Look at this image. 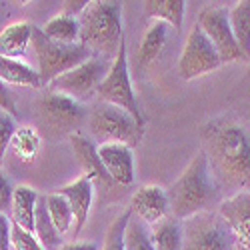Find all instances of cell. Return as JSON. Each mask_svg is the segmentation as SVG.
<instances>
[{
  "label": "cell",
  "mask_w": 250,
  "mask_h": 250,
  "mask_svg": "<svg viewBox=\"0 0 250 250\" xmlns=\"http://www.w3.org/2000/svg\"><path fill=\"white\" fill-rule=\"evenodd\" d=\"M200 142L216 182L250 192V132L238 122L218 118L200 128Z\"/></svg>",
  "instance_id": "6da1fadb"
},
{
  "label": "cell",
  "mask_w": 250,
  "mask_h": 250,
  "mask_svg": "<svg viewBox=\"0 0 250 250\" xmlns=\"http://www.w3.org/2000/svg\"><path fill=\"white\" fill-rule=\"evenodd\" d=\"M166 194L170 202V216L180 222L210 210L220 194V184L216 182L202 150L192 158Z\"/></svg>",
  "instance_id": "7a4b0ae2"
},
{
  "label": "cell",
  "mask_w": 250,
  "mask_h": 250,
  "mask_svg": "<svg viewBox=\"0 0 250 250\" xmlns=\"http://www.w3.org/2000/svg\"><path fill=\"white\" fill-rule=\"evenodd\" d=\"M80 22V38L90 56L114 60L122 42H124V26H122V4L94 0L88 2L86 10L78 16Z\"/></svg>",
  "instance_id": "3957f363"
},
{
  "label": "cell",
  "mask_w": 250,
  "mask_h": 250,
  "mask_svg": "<svg viewBox=\"0 0 250 250\" xmlns=\"http://www.w3.org/2000/svg\"><path fill=\"white\" fill-rule=\"evenodd\" d=\"M86 128L90 132V140L100 144H126L136 148L142 142L144 124L134 120L126 110L108 102L96 100L86 118Z\"/></svg>",
  "instance_id": "277c9868"
},
{
  "label": "cell",
  "mask_w": 250,
  "mask_h": 250,
  "mask_svg": "<svg viewBox=\"0 0 250 250\" xmlns=\"http://www.w3.org/2000/svg\"><path fill=\"white\" fill-rule=\"evenodd\" d=\"M88 106L64 94L46 90L38 102V124L46 140H62L80 132L86 124Z\"/></svg>",
  "instance_id": "5b68a950"
},
{
  "label": "cell",
  "mask_w": 250,
  "mask_h": 250,
  "mask_svg": "<svg viewBox=\"0 0 250 250\" xmlns=\"http://www.w3.org/2000/svg\"><path fill=\"white\" fill-rule=\"evenodd\" d=\"M30 46L36 58V70L40 74L44 88L60 74H64L76 68L78 64H82V62H86L88 58H92L90 52L82 44L66 46V44L54 42L52 38H48L42 32V28H36V26H32Z\"/></svg>",
  "instance_id": "8992f818"
},
{
  "label": "cell",
  "mask_w": 250,
  "mask_h": 250,
  "mask_svg": "<svg viewBox=\"0 0 250 250\" xmlns=\"http://www.w3.org/2000/svg\"><path fill=\"white\" fill-rule=\"evenodd\" d=\"M110 66H112V60L92 56L86 62L78 64L76 68L54 78L46 86V90L64 94V96H68L80 104H86L96 96L102 80L110 72Z\"/></svg>",
  "instance_id": "52a82bcc"
},
{
  "label": "cell",
  "mask_w": 250,
  "mask_h": 250,
  "mask_svg": "<svg viewBox=\"0 0 250 250\" xmlns=\"http://www.w3.org/2000/svg\"><path fill=\"white\" fill-rule=\"evenodd\" d=\"M182 250H236V240L218 212H202L182 222Z\"/></svg>",
  "instance_id": "ba28073f"
},
{
  "label": "cell",
  "mask_w": 250,
  "mask_h": 250,
  "mask_svg": "<svg viewBox=\"0 0 250 250\" xmlns=\"http://www.w3.org/2000/svg\"><path fill=\"white\" fill-rule=\"evenodd\" d=\"M96 98L100 102H108L114 106H120L122 110H126L134 120L144 124L138 100L132 90V82H130V72H128V56H126V42H122L116 58L112 60L110 72L106 78L102 80V84L96 92Z\"/></svg>",
  "instance_id": "9c48e42d"
},
{
  "label": "cell",
  "mask_w": 250,
  "mask_h": 250,
  "mask_svg": "<svg viewBox=\"0 0 250 250\" xmlns=\"http://www.w3.org/2000/svg\"><path fill=\"white\" fill-rule=\"evenodd\" d=\"M228 10L226 6H206L200 10L196 26L206 34V38L212 42V46L216 48L222 64L224 62H238V60H246V56L242 54L232 26H230V18H228Z\"/></svg>",
  "instance_id": "30bf717a"
},
{
  "label": "cell",
  "mask_w": 250,
  "mask_h": 250,
  "mask_svg": "<svg viewBox=\"0 0 250 250\" xmlns=\"http://www.w3.org/2000/svg\"><path fill=\"white\" fill-rule=\"evenodd\" d=\"M222 66V60L212 46V42L206 38V34L194 24L188 32V38L184 42L182 54L178 58V74L184 80H192L204 76L208 72H214Z\"/></svg>",
  "instance_id": "8fae6325"
},
{
  "label": "cell",
  "mask_w": 250,
  "mask_h": 250,
  "mask_svg": "<svg viewBox=\"0 0 250 250\" xmlns=\"http://www.w3.org/2000/svg\"><path fill=\"white\" fill-rule=\"evenodd\" d=\"M218 214L228 224L236 246L250 248V192H234L218 204Z\"/></svg>",
  "instance_id": "7c38bea8"
},
{
  "label": "cell",
  "mask_w": 250,
  "mask_h": 250,
  "mask_svg": "<svg viewBox=\"0 0 250 250\" xmlns=\"http://www.w3.org/2000/svg\"><path fill=\"white\" fill-rule=\"evenodd\" d=\"M130 210L136 218H140L146 226H154L166 216H170L168 194L160 186H142L130 200Z\"/></svg>",
  "instance_id": "4fadbf2b"
},
{
  "label": "cell",
  "mask_w": 250,
  "mask_h": 250,
  "mask_svg": "<svg viewBox=\"0 0 250 250\" xmlns=\"http://www.w3.org/2000/svg\"><path fill=\"white\" fill-rule=\"evenodd\" d=\"M98 156L110 180L118 186H130L134 182V154L126 144H100Z\"/></svg>",
  "instance_id": "5bb4252c"
},
{
  "label": "cell",
  "mask_w": 250,
  "mask_h": 250,
  "mask_svg": "<svg viewBox=\"0 0 250 250\" xmlns=\"http://www.w3.org/2000/svg\"><path fill=\"white\" fill-rule=\"evenodd\" d=\"M58 194H62L70 208H72V216H74V236L84 228L90 208H92V200H94V182L88 176H80L78 180H74L72 184L62 186L60 190H56Z\"/></svg>",
  "instance_id": "9a60e30c"
},
{
  "label": "cell",
  "mask_w": 250,
  "mask_h": 250,
  "mask_svg": "<svg viewBox=\"0 0 250 250\" xmlns=\"http://www.w3.org/2000/svg\"><path fill=\"white\" fill-rule=\"evenodd\" d=\"M68 140L72 144V150H74V156H76L78 164L82 166V170H84V176H88L92 182H102L106 188H112L114 182L110 180L108 172L104 170L102 160L98 156V146L96 144L82 132L72 134Z\"/></svg>",
  "instance_id": "2e32d148"
},
{
  "label": "cell",
  "mask_w": 250,
  "mask_h": 250,
  "mask_svg": "<svg viewBox=\"0 0 250 250\" xmlns=\"http://www.w3.org/2000/svg\"><path fill=\"white\" fill-rule=\"evenodd\" d=\"M0 80L10 86H26V88H44L40 74L34 66L24 60H14L0 56Z\"/></svg>",
  "instance_id": "e0dca14e"
},
{
  "label": "cell",
  "mask_w": 250,
  "mask_h": 250,
  "mask_svg": "<svg viewBox=\"0 0 250 250\" xmlns=\"http://www.w3.org/2000/svg\"><path fill=\"white\" fill-rule=\"evenodd\" d=\"M32 24L30 22H14L0 32V56L22 60L30 46Z\"/></svg>",
  "instance_id": "ac0fdd59"
},
{
  "label": "cell",
  "mask_w": 250,
  "mask_h": 250,
  "mask_svg": "<svg viewBox=\"0 0 250 250\" xmlns=\"http://www.w3.org/2000/svg\"><path fill=\"white\" fill-rule=\"evenodd\" d=\"M38 194L30 186H14L12 206H10V220L12 224L34 232V212H36Z\"/></svg>",
  "instance_id": "d6986e66"
},
{
  "label": "cell",
  "mask_w": 250,
  "mask_h": 250,
  "mask_svg": "<svg viewBox=\"0 0 250 250\" xmlns=\"http://www.w3.org/2000/svg\"><path fill=\"white\" fill-rule=\"evenodd\" d=\"M168 34H170V26L168 24H164V22H152L148 26V30L144 32L142 36V42L138 46V56H136V62H138V66L144 70V68H148L152 62H156V58L160 56L164 44H166V40H168Z\"/></svg>",
  "instance_id": "ffe728a7"
},
{
  "label": "cell",
  "mask_w": 250,
  "mask_h": 250,
  "mask_svg": "<svg viewBox=\"0 0 250 250\" xmlns=\"http://www.w3.org/2000/svg\"><path fill=\"white\" fill-rule=\"evenodd\" d=\"M34 236L42 244L44 250H60L64 246V236H62L54 222L50 220L48 208H46V196H38L36 212H34Z\"/></svg>",
  "instance_id": "44dd1931"
},
{
  "label": "cell",
  "mask_w": 250,
  "mask_h": 250,
  "mask_svg": "<svg viewBox=\"0 0 250 250\" xmlns=\"http://www.w3.org/2000/svg\"><path fill=\"white\" fill-rule=\"evenodd\" d=\"M184 0H146L144 2V16L154 18V22H164L174 30L182 28L184 22Z\"/></svg>",
  "instance_id": "7402d4cb"
},
{
  "label": "cell",
  "mask_w": 250,
  "mask_h": 250,
  "mask_svg": "<svg viewBox=\"0 0 250 250\" xmlns=\"http://www.w3.org/2000/svg\"><path fill=\"white\" fill-rule=\"evenodd\" d=\"M150 236L154 250H182L184 242V230L182 222L174 216H166L158 224L150 226Z\"/></svg>",
  "instance_id": "603a6c76"
},
{
  "label": "cell",
  "mask_w": 250,
  "mask_h": 250,
  "mask_svg": "<svg viewBox=\"0 0 250 250\" xmlns=\"http://www.w3.org/2000/svg\"><path fill=\"white\" fill-rule=\"evenodd\" d=\"M42 32L48 38H52L54 42L72 46V44H78L80 22H78V18H72V16H66V14L60 12V14L52 16L48 22L42 26Z\"/></svg>",
  "instance_id": "cb8c5ba5"
},
{
  "label": "cell",
  "mask_w": 250,
  "mask_h": 250,
  "mask_svg": "<svg viewBox=\"0 0 250 250\" xmlns=\"http://www.w3.org/2000/svg\"><path fill=\"white\" fill-rule=\"evenodd\" d=\"M228 18L242 54L246 60H250V0H240L238 4H234L228 10Z\"/></svg>",
  "instance_id": "d4e9b609"
},
{
  "label": "cell",
  "mask_w": 250,
  "mask_h": 250,
  "mask_svg": "<svg viewBox=\"0 0 250 250\" xmlns=\"http://www.w3.org/2000/svg\"><path fill=\"white\" fill-rule=\"evenodd\" d=\"M46 208H48L50 220L54 222L56 230L62 236L68 234L74 228V216H72V208H70L68 200L62 194H58V192L46 194Z\"/></svg>",
  "instance_id": "484cf974"
},
{
  "label": "cell",
  "mask_w": 250,
  "mask_h": 250,
  "mask_svg": "<svg viewBox=\"0 0 250 250\" xmlns=\"http://www.w3.org/2000/svg\"><path fill=\"white\" fill-rule=\"evenodd\" d=\"M38 144H40V134L32 126H22L16 128L10 148L22 162H30L38 152Z\"/></svg>",
  "instance_id": "4316f807"
},
{
  "label": "cell",
  "mask_w": 250,
  "mask_h": 250,
  "mask_svg": "<svg viewBox=\"0 0 250 250\" xmlns=\"http://www.w3.org/2000/svg\"><path fill=\"white\" fill-rule=\"evenodd\" d=\"M124 246L126 250H154L150 228L144 224L140 218L132 214L126 226V234H124Z\"/></svg>",
  "instance_id": "83f0119b"
},
{
  "label": "cell",
  "mask_w": 250,
  "mask_h": 250,
  "mask_svg": "<svg viewBox=\"0 0 250 250\" xmlns=\"http://www.w3.org/2000/svg\"><path fill=\"white\" fill-rule=\"evenodd\" d=\"M132 218V210L128 208L126 212H122L106 230V238H104V246L102 250H126L124 246V234H126V226L128 220Z\"/></svg>",
  "instance_id": "f1b7e54d"
},
{
  "label": "cell",
  "mask_w": 250,
  "mask_h": 250,
  "mask_svg": "<svg viewBox=\"0 0 250 250\" xmlns=\"http://www.w3.org/2000/svg\"><path fill=\"white\" fill-rule=\"evenodd\" d=\"M16 122L10 114L6 112H0V166H2L4 162V154L10 146V142H12V136L16 132Z\"/></svg>",
  "instance_id": "f546056e"
},
{
  "label": "cell",
  "mask_w": 250,
  "mask_h": 250,
  "mask_svg": "<svg viewBox=\"0 0 250 250\" xmlns=\"http://www.w3.org/2000/svg\"><path fill=\"white\" fill-rule=\"evenodd\" d=\"M12 250H44V248L34 236V232H28L24 228L12 224Z\"/></svg>",
  "instance_id": "4dcf8cb0"
},
{
  "label": "cell",
  "mask_w": 250,
  "mask_h": 250,
  "mask_svg": "<svg viewBox=\"0 0 250 250\" xmlns=\"http://www.w3.org/2000/svg\"><path fill=\"white\" fill-rule=\"evenodd\" d=\"M12 194H14V186L6 178V174L0 170V214L10 212L12 206Z\"/></svg>",
  "instance_id": "1f68e13d"
},
{
  "label": "cell",
  "mask_w": 250,
  "mask_h": 250,
  "mask_svg": "<svg viewBox=\"0 0 250 250\" xmlns=\"http://www.w3.org/2000/svg\"><path fill=\"white\" fill-rule=\"evenodd\" d=\"M12 248V220L8 214H0V250Z\"/></svg>",
  "instance_id": "d6a6232c"
},
{
  "label": "cell",
  "mask_w": 250,
  "mask_h": 250,
  "mask_svg": "<svg viewBox=\"0 0 250 250\" xmlns=\"http://www.w3.org/2000/svg\"><path fill=\"white\" fill-rule=\"evenodd\" d=\"M0 112H6V114H10L12 118H16V104H14V100H12V96H10V92H8V88H6V84L2 80H0Z\"/></svg>",
  "instance_id": "836d02e7"
},
{
  "label": "cell",
  "mask_w": 250,
  "mask_h": 250,
  "mask_svg": "<svg viewBox=\"0 0 250 250\" xmlns=\"http://www.w3.org/2000/svg\"><path fill=\"white\" fill-rule=\"evenodd\" d=\"M86 6H88L86 0H68V2H62V14L78 18L82 12L86 10Z\"/></svg>",
  "instance_id": "e575fe53"
},
{
  "label": "cell",
  "mask_w": 250,
  "mask_h": 250,
  "mask_svg": "<svg viewBox=\"0 0 250 250\" xmlns=\"http://www.w3.org/2000/svg\"><path fill=\"white\" fill-rule=\"evenodd\" d=\"M60 250H98V244L86 242V240H72V242H66Z\"/></svg>",
  "instance_id": "d590c367"
},
{
  "label": "cell",
  "mask_w": 250,
  "mask_h": 250,
  "mask_svg": "<svg viewBox=\"0 0 250 250\" xmlns=\"http://www.w3.org/2000/svg\"><path fill=\"white\" fill-rule=\"evenodd\" d=\"M236 250H250V248H244V246H236Z\"/></svg>",
  "instance_id": "8d00e7d4"
}]
</instances>
